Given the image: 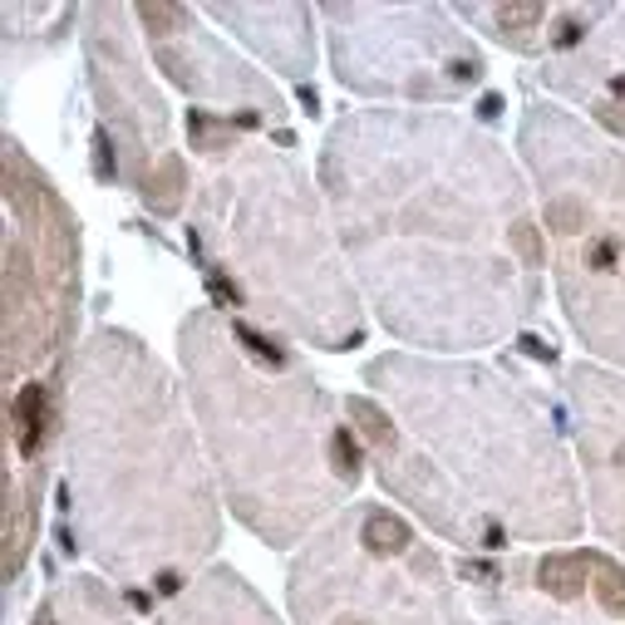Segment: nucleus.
Here are the masks:
<instances>
[{"instance_id":"obj_1","label":"nucleus","mask_w":625,"mask_h":625,"mask_svg":"<svg viewBox=\"0 0 625 625\" xmlns=\"http://www.w3.org/2000/svg\"><path fill=\"white\" fill-rule=\"evenodd\" d=\"M15 434H20V444L35 454L40 448V438H45V389L40 384H30L25 394H20V409H15Z\"/></svg>"}]
</instances>
